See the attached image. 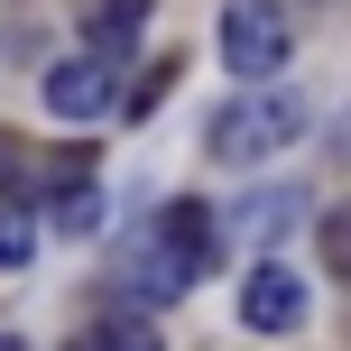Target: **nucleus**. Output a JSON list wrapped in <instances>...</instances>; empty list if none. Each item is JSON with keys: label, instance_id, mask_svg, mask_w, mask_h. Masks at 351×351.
I'll list each match as a JSON object with an SVG mask.
<instances>
[{"label": "nucleus", "instance_id": "obj_1", "mask_svg": "<svg viewBox=\"0 0 351 351\" xmlns=\"http://www.w3.org/2000/svg\"><path fill=\"white\" fill-rule=\"evenodd\" d=\"M296 130H305L296 93H241V102L213 111V158L222 167H259V158H278V148H296Z\"/></svg>", "mask_w": 351, "mask_h": 351}, {"label": "nucleus", "instance_id": "obj_2", "mask_svg": "<svg viewBox=\"0 0 351 351\" xmlns=\"http://www.w3.org/2000/svg\"><path fill=\"white\" fill-rule=\"evenodd\" d=\"M287 56H296V28L278 0H222V65L241 84H278Z\"/></svg>", "mask_w": 351, "mask_h": 351}, {"label": "nucleus", "instance_id": "obj_3", "mask_svg": "<svg viewBox=\"0 0 351 351\" xmlns=\"http://www.w3.org/2000/svg\"><path fill=\"white\" fill-rule=\"evenodd\" d=\"M194 278H204V259L167 231V213L121 241V296H130V305H167V296H185Z\"/></svg>", "mask_w": 351, "mask_h": 351}, {"label": "nucleus", "instance_id": "obj_4", "mask_svg": "<svg viewBox=\"0 0 351 351\" xmlns=\"http://www.w3.org/2000/svg\"><path fill=\"white\" fill-rule=\"evenodd\" d=\"M111 65H121V56H65V65L47 74V111L56 121H102V111L121 102V93H111Z\"/></svg>", "mask_w": 351, "mask_h": 351}, {"label": "nucleus", "instance_id": "obj_5", "mask_svg": "<svg viewBox=\"0 0 351 351\" xmlns=\"http://www.w3.org/2000/svg\"><path fill=\"white\" fill-rule=\"evenodd\" d=\"M241 324H250V333H296V324H305V278H287L278 259H259L241 278Z\"/></svg>", "mask_w": 351, "mask_h": 351}, {"label": "nucleus", "instance_id": "obj_6", "mask_svg": "<svg viewBox=\"0 0 351 351\" xmlns=\"http://www.w3.org/2000/svg\"><path fill=\"white\" fill-rule=\"evenodd\" d=\"M139 19H148V0H84V37H93V56H130Z\"/></svg>", "mask_w": 351, "mask_h": 351}, {"label": "nucleus", "instance_id": "obj_7", "mask_svg": "<svg viewBox=\"0 0 351 351\" xmlns=\"http://www.w3.org/2000/svg\"><path fill=\"white\" fill-rule=\"evenodd\" d=\"M93 351H167V342H158V324H148V305L121 296L102 324H93Z\"/></svg>", "mask_w": 351, "mask_h": 351}, {"label": "nucleus", "instance_id": "obj_8", "mask_svg": "<svg viewBox=\"0 0 351 351\" xmlns=\"http://www.w3.org/2000/svg\"><path fill=\"white\" fill-rule=\"evenodd\" d=\"M315 250H324V268H333V287H351V204H333L315 222Z\"/></svg>", "mask_w": 351, "mask_h": 351}, {"label": "nucleus", "instance_id": "obj_9", "mask_svg": "<svg viewBox=\"0 0 351 351\" xmlns=\"http://www.w3.org/2000/svg\"><path fill=\"white\" fill-rule=\"evenodd\" d=\"M28 250H37V231L19 222V213H0V268H19V259H28Z\"/></svg>", "mask_w": 351, "mask_h": 351}, {"label": "nucleus", "instance_id": "obj_10", "mask_svg": "<svg viewBox=\"0 0 351 351\" xmlns=\"http://www.w3.org/2000/svg\"><path fill=\"white\" fill-rule=\"evenodd\" d=\"M19 185H28V148L0 130V194H19Z\"/></svg>", "mask_w": 351, "mask_h": 351}, {"label": "nucleus", "instance_id": "obj_11", "mask_svg": "<svg viewBox=\"0 0 351 351\" xmlns=\"http://www.w3.org/2000/svg\"><path fill=\"white\" fill-rule=\"evenodd\" d=\"M167 84H176V56H167V65H148V74H139V93H130V102H121V111H148V102H158V93H167Z\"/></svg>", "mask_w": 351, "mask_h": 351}, {"label": "nucleus", "instance_id": "obj_12", "mask_svg": "<svg viewBox=\"0 0 351 351\" xmlns=\"http://www.w3.org/2000/svg\"><path fill=\"white\" fill-rule=\"evenodd\" d=\"M0 351H28V342H10V333H0Z\"/></svg>", "mask_w": 351, "mask_h": 351}, {"label": "nucleus", "instance_id": "obj_13", "mask_svg": "<svg viewBox=\"0 0 351 351\" xmlns=\"http://www.w3.org/2000/svg\"><path fill=\"white\" fill-rule=\"evenodd\" d=\"M74 351H93V333H84V342H74Z\"/></svg>", "mask_w": 351, "mask_h": 351}, {"label": "nucleus", "instance_id": "obj_14", "mask_svg": "<svg viewBox=\"0 0 351 351\" xmlns=\"http://www.w3.org/2000/svg\"><path fill=\"white\" fill-rule=\"evenodd\" d=\"M324 10H333V0H324Z\"/></svg>", "mask_w": 351, "mask_h": 351}]
</instances>
